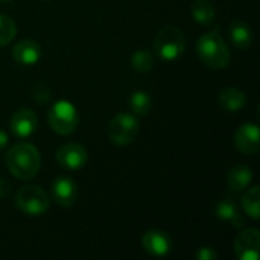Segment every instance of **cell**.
Instances as JSON below:
<instances>
[{
    "mask_svg": "<svg viewBox=\"0 0 260 260\" xmlns=\"http://www.w3.org/2000/svg\"><path fill=\"white\" fill-rule=\"evenodd\" d=\"M6 166L18 180H30L37 175L41 158L38 149L32 143H17L6 152Z\"/></svg>",
    "mask_w": 260,
    "mask_h": 260,
    "instance_id": "obj_1",
    "label": "cell"
},
{
    "mask_svg": "<svg viewBox=\"0 0 260 260\" xmlns=\"http://www.w3.org/2000/svg\"><path fill=\"white\" fill-rule=\"evenodd\" d=\"M197 53L198 58L212 69H225L232 59L230 49L218 30L206 32L198 38Z\"/></svg>",
    "mask_w": 260,
    "mask_h": 260,
    "instance_id": "obj_2",
    "label": "cell"
},
{
    "mask_svg": "<svg viewBox=\"0 0 260 260\" xmlns=\"http://www.w3.org/2000/svg\"><path fill=\"white\" fill-rule=\"evenodd\" d=\"M186 47V37L181 29L175 26H165L154 38L155 53L165 61L178 59Z\"/></svg>",
    "mask_w": 260,
    "mask_h": 260,
    "instance_id": "obj_3",
    "label": "cell"
},
{
    "mask_svg": "<svg viewBox=\"0 0 260 260\" xmlns=\"http://www.w3.org/2000/svg\"><path fill=\"white\" fill-rule=\"evenodd\" d=\"M50 128L59 136L72 134L79 123V113L70 101H56L47 114Z\"/></svg>",
    "mask_w": 260,
    "mask_h": 260,
    "instance_id": "obj_4",
    "label": "cell"
},
{
    "mask_svg": "<svg viewBox=\"0 0 260 260\" xmlns=\"http://www.w3.org/2000/svg\"><path fill=\"white\" fill-rule=\"evenodd\" d=\"M139 129H140V122L136 114L119 113L110 120L107 128V136L113 145L126 146L136 140Z\"/></svg>",
    "mask_w": 260,
    "mask_h": 260,
    "instance_id": "obj_5",
    "label": "cell"
},
{
    "mask_svg": "<svg viewBox=\"0 0 260 260\" xmlns=\"http://www.w3.org/2000/svg\"><path fill=\"white\" fill-rule=\"evenodd\" d=\"M15 206L29 216H40L44 215L50 206V198L38 186H23L18 189L15 195Z\"/></svg>",
    "mask_w": 260,
    "mask_h": 260,
    "instance_id": "obj_6",
    "label": "cell"
},
{
    "mask_svg": "<svg viewBox=\"0 0 260 260\" xmlns=\"http://www.w3.org/2000/svg\"><path fill=\"white\" fill-rule=\"evenodd\" d=\"M235 254L239 260H259L260 232L257 229L242 230L233 244Z\"/></svg>",
    "mask_w": 260,
    "mask_h": 260,
    "instance_id": "obj_7",
    "label": "cell"
},
{
    "mask_svg": "<svg viewBox=\"0 0 260 260\" xmlns=\"http://www.w3.org/2000/svg\"><path fill=\"white\" fill-rule=\"evenodd\" d=\"M260 131L256 123H242L235 133V148L244 155H256L259 152Z\"/></svg>",
    "mask_w": 260,
    "mask_h": 260,
    "instance_id": "obj_8",
    "label": "cell"
},
{
    "mask_svg": "<svg viewBox=\"0 0 260 260\" xmlns=\"http://www.w3.org/2000/svg\"><path fill=\"white\" fill-rule=\"evenodd\" d=\"M88 154L85 148L79 143L70 142L58 148L56 151V161L59 166L69 169V171H76L81 169L87 165Z\"/></svg>",
    "mask_w": 260,
    "mask_h": 260,
    "instance_id": "obj_9",
    "label": "cell"
},
{
    "mask_svg": "<svg viewBox=\"0 0 260 260\" xmlns=\"http://www.w3.org/2000/svg\"><path fill=\"white\" fill-rule=\"evenodd\" d=\"M9 126H11V131L15 137L26 139V137H30L37 131L38 117H37L35 111H32V110L20 108L12 114Z\"/></svg>",
    "mask_w": 260,
    "mask_h": 260,
    "instance_id": "obj_10",
    "label": "cell"
},
{
    "mask_svg": "<svg viewBox=\"0 0 260 260\" xmlns=\"http://www.w3.org/2000/svg\"><path fill=\"white\" fill-rule=\"evenodd\" d=\"M52 198L61 207H70L78 197V186L69 177H58L52 183Z\"/></svg>",
    "mask_w": 260,
    "mask_h": 260,
    "instance_id": "obj_11",
    "label": "cell"
},
{
    "mask_svg": "<svg viewBox=\"0 0 260 260\" xmlns=\"http://www.w3.org/2000/svg\"><path fill=\"white\" fill-rule=\"evenodd\" d=\"M142 245L145 251L154 257L166 256L172 248V241L168 233L160 230H149L142 238Z\"/></svg>",
    "mask_w": 260,
    "mask_h": 260,
    "instance_id": "obj_12",
    "label": "cell"
},
{
    "mask_svg": "<svg viewBox=\"0 0 260 260\" xmlns=\"http://www.w3.org/2000/svg\"><path fill=\"white\" fill-rule=\"evenodd\" d=\"M12 58L21 66H34L41 58V47L34 40H21L14 46Z\"/></svg>",
    "mask_w": 260,
    "mask_h": 260,
    "instance_id": "obj_13",
    "label": "cell"
},
{
    "mask_svg": "<svg viewBox=\"0 0 260 260\" xmlns=\"http://www.w3.org/2000/svg\"><path fill=\"white\" fill-rule=\"evenodd\" d=\"M253 181V171L245 165H235L227 174V183L232 190L242 192Z\"/></svg>",
    "mask_w": 260,
    "mask_h": 260,
    "instance_id": "obj_14",
    "label": "cell"
},
{
    "mask_svg": "<svg viewBox=\"0 0 260 260\" xmlns=\"http://www.w3.org/2000/svg\"><path fill=\"white\" fill-rule=\"evenodd\" d=\"M215 213H216L218 219H221L224 222H229L236 229H241L244 225V218H242L238 206L230 198L221 200L215 207Z\"/></svg>",
    "mask_w": 260,
    "mask_h": 260,
    "instance_id": "obj_15",
    "label": "cell"
},
{
    "mask_svg": "<svg viewBox=\"0 0 260 260\" xmlns=\"http://www.w3.org/2000/svg\"><path fill=\"white\" fill-rule=\"evenodd\" d=\"M219 107L227 111H239L247 104V96L241 88L236 87H227L219 93L218 98Z\"/></svg>",
    "mask_w": 260,
    "mask_h": 260,
    "instance_id": "obj_16",
    "label": "cell"
},
{
    "mask_svg": "<svg viewBox=\"0 0 260 260\" xmlns=\"http://www.w3.org/2000/svg\"><path fill=\"white\" fill-rule=\"evenodd\" d=\"M230 40L238 49H241V50L248 49L253 43L251 27L241 20H235L230 24Z\"/></svg>",
    "mask_w": 260,
    "mask_h": 260,
    "instance_id": "obj_17",
    "label": "cell"
},
{
    "mask_svg": "<svg viewBox=\"0 0 260 260\" xmlns=\"http://www.w3.org/2000/svg\"><path fill=\"white\" fill-rule=\"evenodd\" d=\"M215 8L209 0H195L192 3V17L201 26H209L215 20Z\"/></svg>",
    "mask_w": 260,
    "mask_h": 260,
    "instance_id": "obj_18",
    "label": "cell"
},
{
    "mask_svg": "<svg viewBox=\"0 0 260 260\" xmlns=\"http://www.w3.org/2000/svg\"><path fill=\"white\" fill-rule=\"evenodd\" d=\"M248 189V187H247ZM242 209L244 212L253 218V219H259L260 218V187L259 186H253L250 187L245 195L242 197Z\"/></svg>",
    "mask_w": 260,
    "mask_h": 260,
    "instance_id": "obj_19",
    "label": "cell"
},
{
    "mask_svg": "<svg viewBox=\"0 0 260 260\" xmlns=\"http://www.w3.org/2000/svg\"><path fill=\"white\" fill-rule=\"evenodd\" d=\"M154 64H155V58L149 50H145V49L136 50L131 56V66L139 73H146L152 70Z\"/></svg>",
    "mask_w": 260,
    "mask_h": 260,
    "instance_id": "obj_20",
    "label": "cell"
},
{
    "mask_svg": "<svg viewBox=\"0 0 260 260\" xmlns=\"http://www.w3.org/2000/svg\"><path fill=\"white\" fill-rule=\"evenodd\" d=\"M129 107L134 114L146 116L152 108V98L145 91H134L129 98Z\"/></svg>",
    "mask_w": 260,
    "mask_h": 260,
    "instance_id": "obj_21",
    "label": "cell"
},
{
    "mask_svg": "<svg viewBox=\"0 0 260 260\" xmlns=\"http://www.w3.org/2000/svg\"><path fill=\"white\" fill-rule=\"evenodd\" d=\"M15 34H17L15 23L8 15L0 14V47L11 43L12 38L15 37Z\"/></svg>",
    "mask_w": 260,
    "mask_h": 260,
    "instance_id": "obj_22",
    "label": "cell"
},
{
    "mask_svg": "<svg viewBox=\"0 0 260 260\" xmlns=\"http://www.w3.org/2000/svg\"><path fill=\"white\" fill-rule=\"evenodd\" d=\"M32 96H34V99H35L37 102L46 104V102L50 99V90H49L44 84L37 82V84L32 87Z\"/></svg>",
    "mask_w": 260,
    "mask_h": 260,
    "instance_id": "obj_23",
    "label": "cell"
},
{
    "mask_svg": "<svg viewBox=\"0 0 260 260\" xmlns=\"http://www.w3.org/2000/svg\"><path fill=\"white\" fill-rule=\"evenodd\" d=\"M197 260H216L218 259V253L215 251L213 247H201L197 254H195Z\"/></svg>",
    "mask_w": 260,
    "mask_h": 260,
    "instance_id": "obj_24",
    "label": "cell"
},
{
    "mask_svg": "<svg viewBox=\"0 0 260 260\" xmlns=\"http://www.w3.org/2000/svg\"><path fill=\"white\" fill-rule=\"evenodd\" d=\"M9 192H11V186H9V183H8L5 178H2V177H0V200L6 198V197L9 195Z\"/></svg>",
    "mask_w": 260,
    "mask_h": 260,
    "instance_id": "obj_25",
    "label": "cell"
},
{
    "mask_svg": "<svg viewBox=\"0 0 260 260\" xmlns=\"http://www.w3.org/2000/svg\"><path fill=\"white\" fill-rule=\"evenodd\" d=\"M8 140H9V139H8V134H6L5 131L0 129V151L5 149V146L8 145Z\"/></svg>",
    "mask_w": 260,
    "mask_h": 260,
    "instance_id": "obj_26",
    "label": "cell"
},
{
    "mask_svg": "<svg viewBox=\"0 0 260 260\" xmlns=\"http://www.w3.org/2000/svg\"><path fill=\"white\" fill-rule=\"evenodd\" d=\"M0 2H5V3H8V2H11V0H0Z\"/></svg>",
    "mask_w": 260,
    "mask_h": 260,
    "instance_id": "obj_27",
    "label": "cell"
}]
</instances>
